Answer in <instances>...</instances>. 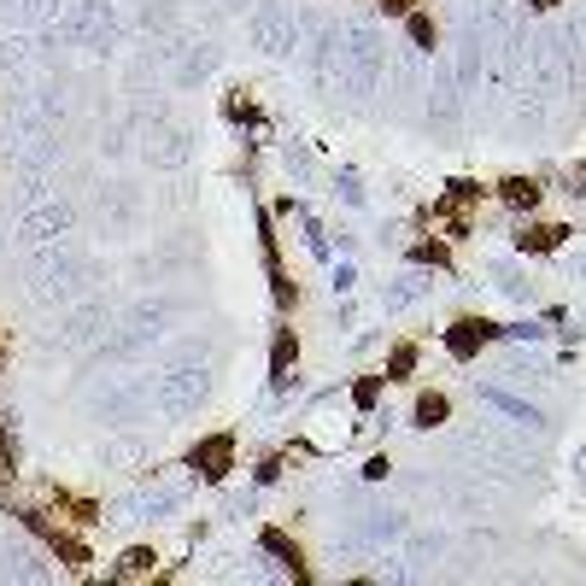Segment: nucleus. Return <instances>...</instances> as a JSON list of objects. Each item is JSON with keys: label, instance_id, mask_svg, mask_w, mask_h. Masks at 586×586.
<instances>
[{"label": "nucleus", "instance_id": "nucleus-22", "mask_svg": "<svg viewBox=\"0 0 586 586\" xmlns=\"http://www.w3.org/2000/svg\"><path fill=\"white\" fill-rule=\"evenodd\" d=\"M0 352H7V335H0Z\"/></svg>", "mask_w": 586, "mask_h": 586}, {"label": "nucleus", "instance_id": "nucleus-23", "mask_svg": "<svg viewBox=\"0 0 586 586\" xmlns=\"http://www.w3.org/2000/svg\"><path fill=\"white\" fill-rule=\"evenodd\" d=\"M0 363H7V352H0Z\"/></svg>", "mask_w": 586, "mask_h": 586}, {"label": "nucleus", "instance_id": "nucleus-6", "mask_svg": "<svg viewBox=\"0 0 586 586\" xmlns=\"http://www.w3.org/2000/svg\"><path fill=\"white\" fill-rule=\"evenodd\" d=\"M493 200L504 205V212H516V217H534V212H540V200H546V182L540 177H499Z\"/></svg>", "mask_w": 586, "mask_h": 586}, {"label": "nucleus", "instance_id": "nucleus-15", "mask_svg": "<svg viewBox=\"0 0 586 586\" xmlns=\"http://www.w3.org/2000/svg\"><path fill=\"white\" fill-rule=\"evenodd\" d=\"M410 264H434V271H452V247H446V241H410Z\"/></svg>", "mask_w": 586, "mask_h": 586}, {"label": "nucleus", "instance_id": "nucleus-16", "mask_svg": "<svg viewBox=\"0 0 586 586\" xmlns=\"http://www.w3.org/2000/svg\"><path fill=\"white\" fill-rule=\"evenodd\" d=\"M382 387H387V375H358V382H352V405H358V410H375Z\"/></svg>", "mask_w": 586, "mask_h": 586}, {"label": "nucleus", "instance_id": "nucleus-5", "mask_svg": "<svg viewBox=\"0 0 586 586\" xmlns=\"http://www.w3.org/2000/svg\"><path fill=\"white\" fill-rule=\"evenodd\" d=\"M188 469L200 475V481H229V469H235V434H205L194 452H188Z\"/></svg>", "mask_w": 586, "mask_h": 586}, {"label": "nucleus", "instance_id": "nucleus-20", "mask_svg": "<svg viewBox=\"0 0 586 586\" xmlns=\"http://www.w3.org/2000/svg\"><path fill=\"white\" fill-rule=\"evenodd\" d=\"M375 7H382L387 19H405V12H417V0H375Z\"/></svg>", "mask_w": 586, "mask_h": 586}, {"label": "nucleus", "instance_id": "nucleus-4", "mask_svg": "<svg viewBox=\"0 0 586 586\" xmlns=\"http://www.w3.org/2000/svg\"><path fill=\"white\" fill-rule=\"evenodd\" d=\"M487 340H504V323H493V316H457V323L446 328V352L457 363H475Z\"/></svg>", "mask_w": 586, "mask_h": 586}, {"label": "nucleus", "instance_id": "nucleus-9", "mask_svg": "<svg viewBox=\"0 0 586 586\" xmlns=\"http://www.w3.org/2000/svg\"><path fill=\"white\" fill-rule=\"evenodd\" d=\"M294 363H299V335H294V323H276V340H271V387L276 393H288Z\"/></svg>", "mask_w": 586, "mask_h": 586}, {"label": "nucleus", "instance_id": "nucleus-11", "mask_svg": "<svg viewBox=\"0 0 586 586\" xmlns=\"http://www.w3.org/2000/svg\"><path fill=\"white\" fill-rule=\"evenodd\" d=\"M446 417H452V399H446L440 387L417 393V405H410V429H440Z\"/></svg>", "mask_w": 586, "mask_h": 586}, {"label": "nucleus", "instance_id": "nucleus-13", "mask_svg": "<svg viewBox=\"0 0 586 586\" xmlns=\"http://www.w3.org/2000/svg\"><path fill=\"white\" fill-rule=\"evenodd\" d=\"M417 363H422V346L417 340H393V352H387V387L393 382H410V375H417Z\"/></svg>", "mask_w": 586, "mask_h": 586}, {"label": "nucleus", "instance_id": "nucleus-10", "mask_svg": "<svg viewBox=\"0 0 586 586\" xmlns=\"http://www.w3.org/2000/svg\"><path fill=\"white\" fill-rule=\"evenodd\" d=\"M259 546H264V551H271V558H276L282 569H288V575H294V581H311V563H306V546H299V540H288V528H264V534H259Z\"/></svg>", "mask_w": 586, "mask_h": 586}, {"label": "nucleus", "instance_id": "nucleus-8", "mask_svg": "<svg viewBox=\"0 0 586 586\" xmlns=\"http://www.w3.org/2000/svg\"><path fill=\"white\" fill-rule=\"evenodd\" d=\"M511 241H516V252H528V259H546V252H558L569 241V224H534V217H522Z\"/></svg>", "mask_w": 586, "mask_h": 586}, {"label": "nucleus", "instance_id": "nucleus-21", "mask_svg": "<svg viewBox=\"0 0 586 586\" xmlns=\"http://www.w3.org/2000/svg\"><path fill=\"white\" fill-rule=\"evenodd\" d=\"M534 7H540V12H551V7H558V0H534Z\"/></svg>", "mask_w": 586, "mask_h": 586}, {"label": "nucleus", "instance_id": "nucleus-7", "mask_svg": "<svg viewBox=\"0 0 586 586\" xmlns=\"http://www.w3.org/2000/svg\"><path fill=\"white\" fill-rule=\"evenodd\" d=\"M47 504H53V516L71 522V528H94V522H100V504H94L88 493H71V487H59V481H47Z\"/></svg>", "mask_w": 586, "mask_h": 586}, {"label": "nucleus", "instance_id": "nucleus-18", "mask_svg": "<svg viewBox=\"0 0 586 586\" xmlns=\"http://www.w3.org/2000/svg\"><path fill=\"white\" fill-rule=\"evenodd\" d=\"M7 481H19V452H12V434H7V422H0V487Z\"/></svg>", "mask_w": 586, "mask_h": 586}, {"label": "nucleus", "instance_id": "nucleus-17", "mask_svg": "<svg viewBox=\"0 0 586 586\" xmlns=\"http://www.w3.org/2000/svg\"><path fill=\"white\" fill-rule=\"evenodd\" d=\"M224 112H229L235 123H264V112H259V100H252V94H241V88H235L229 100H224Z\"/></svg>", "mask_w": 586, "mask_h": 586}, {"label": "nucleus", "instance_id": "nucleus-19", "mask_svg": "<svg viewBox=\"0 0 586 586\" xmlns=\"http://www.w3.org/2000/svg\"><path fill=\"white\" fill-rule=\"evenodd\" d=\"M282 457H288V452H271V457H259V469H252V475H259V481L271 487L276 475H282Z\"/></svg>", "mask_w": 586, "mask_h": 586}, {"label": "nucleus", "instance_id": "nucleus-12", "mask_svg": "<svg viewBox=\"0 0 586 586\" xmlns=\"http://www.w3.org/2000/svg\"><path fill=\"white\" fill-rule=\"evenodd\" d=\"M147 575H158V551L153 546H130L112 563V581H147Z\"/></svg>", "mask_w": 586, "mask_h": 586}, {"label": "nucleus", "instance_id": "nucleus-14", "mask_svg": "<svg viewBox=\"0 0 586 586\" xmlns=\"http://www.w3.org/2000/svg\"><path fill=\"white\" fill-rule=\"evenodd\" d=\"M405 36L422 47V53H434V41H440V24H434V12H405Z\"/></svg>", "mask_w": 586, "mask_h": 586}, {"label": "nucleus", "instance_id": "nucleus-2", "mask_svg": "<svg viewBox=\"0 0 586 586\" xmlns=\"http://www.w3.org/2000/svg\"><path fill=\"white\" fill-rule=\"evenodd\" d=\"M12 516H19L24 528L36 534V540H41L47 551H53L59 563L71 569V575H83V569L94 563V551H88V540H83V534L71 528V522H53V516H47V511H36V504H19V511H12Z\"/></svg>", "mask_w": 586, "mask_h": 586}, {"label": "nucleus", "instance_id": "nucleus-1", "mask_svg": "<svg viewBox=\"0 0 586 586\" xmlns=\"http://www.w3.org/2000/svg\"><path fill=\"white\" fill-rule=\"evenodd\" d=\"M487 194H493V188H481L475 177H452V182H446V194L429 205L434 229L446 235V241H469V235H475V212H481V200H487Z\"/></svg>", "mask_w": 586, "mask_h": 586}, {"label": "nucleus", "instance_id": "nucleus-3", "mask_svg": "<svg viewBox=\"0 0 586 586\" xmlns=\"http://www.w3.org/2000/svg\"><path fill=\"white\" fill-rule=\"evenodd\" d=\"M259 252H264V276H271V294H276V311L288 316L299 306V288L288 282V264H282V235H276V217L259 212Z\"/></svg>", "mask_w": 586, "mask_h": 586}]
</instances>
